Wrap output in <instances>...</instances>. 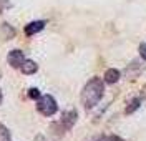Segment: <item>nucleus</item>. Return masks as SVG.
<instances>
[{
  "mask_svg": "<svg viewBox=\"0 0 146 141\" xmlns=\"http://www.w3.org/2000/svg\"><path fill=\"white\" fill-rule=\"evenodd\" d=\"M2 101H3V95H2V91H0V105H2Z\"/></svg>",
  "mask_w": 146,
  "mask_h": 141,
  "instance_id": "dca6fc26",
  "label": "nucleus"
},
{
  "mask_svg": "<svg viewBox=\"0 0 146 141\" xmlns=\"http://www.w3.org/2000/svg\"><path fill=\"white\" fill-rule=\"evenodd\" d=\"M105 95V83L103 80L95 76L91 78L88 83L83 86L82 90V105L86 108V110H91L95 108L96 105L100 103V100Z\"/></svg>",
  "mask_w": 146,
  "mask_h": 141,
  "instance_id": "f257e3e1",
  "label": "nucleus"
},
{
  "mask_svg": "<svg viewBox=\"0 0 146 141\" xmlns=\"http://www.w3.org/2000/svg\"><path fill=\"white\" fill-rule=\"evenodd\" d=\"M28 96H30L32 100H38L42 95H40V90H38V88H30V90H28Z\"/></svg>",
  "mask_w": 146,
  "mask_h": 141,
  "instance_id": "f8f14e48",
  "label": "nucleus"
},
{
  "mask_svg": "<svg viewBox=\"0 0 146 141\" xmlns=\"http://www.w3.org/2000/svg\"><path fill=\"white\" fill-rule=\"evenodd\" d=\"M119 76H121L119 70H116V68H108V70L105 71V83H108V85L116 83L119 80Z\"/></svg>",
  "mask_w": 146,
  "mask_h": 141,
  "instance_id": "6e6552de",
  "label": "nucleus"
},
{
  "mask_svg": "<svg viewBox=\"0 0 146 141\" xmlns=\"http://www.w3.org/2000/svg\"><path fill=\"white\" fill-rule=\"evenodd\" d=\"M76 120H78L76 110H68V111H65L63 115H62V120L55 124V128H58V130H60V134H63V133L70 131L73 126H75Z\"/></svg>",
  "mask_w": 146,
  "mask_h": 141,
  "instance_id": "7ed1b4c3",
  "label": "nucleus"
},
{
  "mask_svg": "<svg viewBox=\"0 0 146 141\" xmlns=\"http://www.w3.org/2000/svg\"><path fill=\"white\" fill-rule=\"evenodd\" d=\"M20 70H22L23 75H33V73H36V70H38V65H36L33 60H23Z\"/></svg>",
  "mask_w": 146,
  "mask_h": 141,
  "instance_id": "0eeeda50",
  "label": "nucleus"
},
{
  "mask_svg": "<svg viewBox=\"0 0 146 141\" xmlns=\"http://www.w3.org/2000/svg\"><path fill=\"white\" fill-rule=\"evenodd\" d=\"M0 35H2L3 40H9V38L15 37V30L10 27L9 23H2V25H0Z\"/></svg>",
  "mask_w": 146,
  "mask_h": 141,
  "instance_id": "1a4fd4ad",
  "label": "nucleus"
},
{
  "mask_svg": "<svg viewBox=\"0 0 146 141\" xmlns=\"http://www.w3.org/2000/svg\"><path fill=\"white\" fill-rule=\"evenodd\" d=\"M143 71V63L139 62V60H133L129 65H128L126 71H125V75L128 76V80H135L139 76V73Z\"/></svg>",
  "mask_w": 146,
  "mask_h": 141,
  "instance_id": "20e7f679",
  "label": "nucleus"
},
{
  "mask_svg": "<svg viewBox=\"0 0 146 141\" xmlns=\"http://www.w3.org/2000/svg\"><path fill=\"white\" fill-rule=\"evenodd\" d=\"M43 28H45V22H43V20L30 22L27 27H25V35H27V37H32V35H35L38 32H42Z\"/></svg>",
  "mask_w": 146,
  "mask_h": 141,
  "instance_id": "423d86ee",
  "label": "nucleus"
},
{
  "mask_svg": "<svg viewBox=\"0 0 146 141\" xmlns=\"http://www.w3.org/2000/svg\"><path fill=\"white\" fill-rule=\"evenodd\" d=\"M138 50H139V56H141V60H145L146 62V43H141Z\"/></svg>",
  "mask_w": 146,
  "mask_h": 141,
  "instance_id": "ddd939ff",
  "label": "nucleus"
},
{
  "mask_svg": "<svg viewBox=\"0 0 146 141\" xmlns=\"http://www.w3.org/2000/svg\"><path fill=\"white\" fill-rule=\"evenodd\" d=\"M36 110L42 113L43 116H53L55 113L58 111V105H56L53 96L43 95V96H40L38 101H36Z\"/></svg>",
  "mask_w": 146,
  "mask_h": 141,
  "instance_id": "f03ea898",
  "label": "nucleus"
},
{
  "mask_svg": "<svg viewBox=\"0 0 146 141\" xmlns=\"http://www.w3.org/2000/svg\"><path fill=\"white\" fill-rule=\"evenodd\" d=\"M0 141H12V136H10V131L5 124L0 123Z\"/></svg>",
  "mask_w": 146,
  "mask_h": 141,
  "instance_id": "9b49d317",
  "label": "nucleus"
},
{
  "mask_svg": "<svg viewBox=\"0 0 146 141\" xmlns=\"http://www.w3.org/2000/svg\"><path fill=\"white\" fill-rule=\"evenodd\" d=\"M139 105H141V98H135V100H131L129 105L126 106V110H125V115H133V113L139 108Z\"/></svg>",
  "mask_w": 146,
  "mask_h": 141,
  "instance_id": "9d476101",
  "label": "nucleus"
},
{
  "mask_svg": "<svg viewBox=\"0 0 146 141\" xmlns=\"http://www.w3.org/2000/svg\"><path fill=\"white\" fill-rule=\"evenodd\" d=\"M23 60H25V56H23L22 50H12L9 53V56H7V62H9V65L12 68H20Z\"/></svg>",
  "mask_w": 146,
  "mask_h": 141,
  "instance_id": "39448f33",
  "label": "nucleus"
},
{
  "mask_svg": "<svg viewBox=\"0 0 146 141\" xmlns=\"http://www.w3.org/2000/svg\"><path fill=\"white\" fill-rule=\"evenodd\" d=\"M108 141H123V140L118 138V136H108Z\"/></svg>",
  "mask_w": 146,
  "mask_h": 141,
  "instance_id": "2eb2a0df",
  "label": "nucleus"
},
{
  "mask_svg": "<svg viewBox=\"0 0 146 141\" xmlns=\"http://www.w3.org/2000/svg\"><path fill=\"white\" fill-rule=\"evenodd\" d=\"M90 141H108V136H98V138H93Z\"/></svg>",
  "mask_w": 146,
  "mask_h": 141,
  "instance_id": "4468645a",
  "label": "nucleus"
}]
</instances>
